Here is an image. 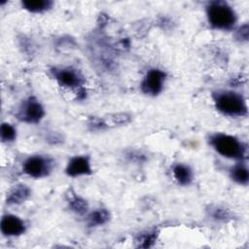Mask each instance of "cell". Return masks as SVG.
<instances>
[{
    "label": "cell",
    "mask_w": 249,
    "mask_h": 249,
    "mask_svg": "<svg viewBox=\"0 0 249 249\" xmlns=\"http://www.w3.org/2000/svg\"><path fill=\"white\" fill-rule=\"evenodd\" d=\"M215 108L223 115L237 118L247 115V103L244 96L230 89H218L212 94Z\"/></svg>",
    "instance_id": "obj_1"
},
{
    "label": "cell",
    "mask_w": 249,
    "mask_h": 249,
    "mask_svg": "<svg viewBox=\"0 0 249 249\" xmlns=\"http://www.w3.org/2000/svg\"><path fill=\"white\" fill-rule=\"evenodd\" d=\"M209 145L224 158L235 160H243L246 157V145L233 135L216 132L209 136Z\"/></svg>",
    "instance_id": "obj_2"
},
{
    "label": "cell",
    "mask_w": 249,
    "mask_h": 249,
    "mask_svg": "<svg viewBox=\"0 0 249 249\" xmlns=\"http://www.w3.org/2000/svg\"><path fill=\"white\" fill-rule=\"evenodd\" d=\"M206 18L210 26L217 30H231L237 21L233 8L225 1H211L206 6Z\"/></svg>",
    "instance_id": "obj_3"
},
{
    "label": "cell",
    "mask_w": 249,
    "mask_h": 249,
    "mask_svg": "<svg viewBox=\"0 0 249 249\" xmlns=\"http://www.w3.org/2000/svg\"><path fill=\"white\" fill-rule=\"evenodd\" d=\"M53 168V160L42 155H33L24 160L22 162V170L29 177L40 179L51 174Z\"/></svg>",
    "instance_id": "obj_4"
},
{
    "label": "cell",
    "mask_w": 249,
    "mask_h": 249,
    "mask_svg": "<svg viewBox=\"0 0 249 249\" xmlns=\"http://www.w3.org/2000/svg\"><path fill=\"white\" fill-rule=\"evenodd\" d=\"M16 116L23 123L38 124L45 116V109L36 97L29 96L21 102Z\"/></svg>",
    "instance_id": "obj_5"
},
{
    "label": "cell",
    "mask_w": 249,
    "mask_h": 249,
    "mask_svg": "<svg viewBox=\"0 0 249 249\" xmlns=\"http://www.w3.org/2000/svg\"><path fill=\"white\" fill-rule=\"evenodd\" d=\"M51 73L57 84L64 88L81 89L85 83L81 72L72 67H53Z\"/></svg>",
    "instance_id": "obj_6"
},
{
    "label": "cell",
    "mask_w": 249,
    "mask_h": 249,
    "mask_svg": "<svg viewBox=\"0 0 249 249\" xmlns=\"http://www.w3.org/2000/svg\"><path fill=\"white\" fill-rule=\"evenodd\" d=\"M165 80L166 74L164 71L158 68L150 69L141 81V91L147 95L156 96L162 91Z\"/></svg>",
    "instance_id": "obj_7"
},
{
    "label": "cell",
    "mask_w": 249,
    "mask_h": 249,
    "mask_svg": "<svg viewBox=\"0 0 249 249\" xmlns=\"http://www.w3.org/2000/svg\"><path fill=\"white\" fill-rule=\"evenodd\" d=\"M65 173L69 177L88 176L92 173V167L89 158L87 156L72 157L65 167Z\"/></svg>",
    "instance_id": "obj_8"
},
{
    "label": "cell",
    "mask_w": 249,
    "mask_h": 249,
    "mask_svg": "<svg viewBox=\"0 0 249 249\" xmlns=\"http://www.w3.org/2000/svg\"><path fill=\"white\" fill-rule=\"evenodd\" d=\"M0 229L1 232L6 236H18L25 232L26 225L18 216L6 214L1 219Z\"/></svg>",
    "instance_id": "obj_9"
},
{
    "label": "cell",
    "mask_w": 249,
    "mask_h": 249,
    "mask_svg": "<svg viewBox=\"0 0 249 249\" xmlns=\"http://www.w3.org/2000/svg\"><path fill=\"white\" fill-rule=\"evenodd\" d=\"M30 195L31 191L26 185L18 184L8 192L6 202L9 205H18L26 201Z\"/></svg>",
    "instance_id": "obj_10"
},
{
    "label": "cell",
    "mask_w": 249,
    "mask_h": 249,
    "mask_svg": "<svg viewBox=\"0 0 249 249\" xmlns=\"http://www.w3.org/2000/svg\"><path fill=\"white\" fill-rule=\"evenodd\" d=\"M172 174L175 181L181 186H189L194 179L193 170L184 163H176L172 167Z\"/></svg>",
    "instance_id": "obj_11"
},
{
    "label": "cell",
    "mask_w": 249,
    "mask_h": 249,
    "mask_svg": "<svg viewBox=\"0 0 249 249\" xmlns=\"http://www.w3.org/2000/svg\"><path fill=\"white\" fill-rule=\"evenodd\" d=\"M230 177L235 183L246 186L249 181V171L246 164L241 160L240 162H237L231 166L230 169Z\"/></svg>",
    "instance_id": "obj_12"
},
{
    "label": "cell",
    "mask_w": 249,
    "mask_h": 249,
    "mask_svg": "<svg viewBox=\"0 0 249 249\" xmlns=\"http://www.w3.org/2000/svg\"><path fill=\"white\" fill-rule=\"evenodd\" d=\"M67 202H68L69 208L76 214L84 215L88 213V210H89L88 202L83 197L75 194L73 191H70L69 194L67 195Z\"/></svg>",
    "instance_id": "obj_13"
},
{
    "label": "cell",
    "mask_w": 249,
    "mask_h": 249,
    "mask_svg": "<svg viewBox=\"0 0 249 249\" xmlns=\"http://www.w3.org/2000/svg\"><path fill=\"white\" fill-rule=\"evenodd\" d=\"M53 2L50 0H23L21 7L33 14H40L49 11L53 7Z\"/></svg>",
    "instance_id": "obj_14"
},
{
    "label": "cell",
    "mask_w": 249,
    "mask_h": 249,
    "mask_svg": "<svg viewBox=\"0 0 249 249\" xmlns=\"http://www.w3.org/2000/svg\"><path fill=\"white\" fill-rule=\"evenodd\" d=\"M110 220V213L105 208H98L87 216V223L89 227H98L106 224Z\"/></svg>",
    "instance_id": "obj_15"
},
{
    "label": "cell",
    "mask_w": 249,
    "mask_h": 249,
    "mask_svg": "<svg viewBox=\"0 0 249 249\" xmlns=\"http://www.w3.org/2000/svg\"><path fill=\"white\" fill-rule=\"evenodd\" d=\"M0 138L4 143H11L17 138V129L9 123H2L0 126Z\"/></svg>",
    "instance_id": "obj_16"
},
{
    "label": "cell",
    "mask_w": 249,
    "mask_h": 249,
    "mask_svg": "<svg viewBox=\"0 0 249 249\" xmlns=\"http://www.w3.org/2000/svg\"><path fill=\"white\" fill-rule=\"evenodd\" d=\"M157 239V232L154 231H148L144 234H141L139 237V246L143 248H148L154 244V242Z\"/></svg>",
    "instance_id": "obj_17"
},
{
    "label": "cell",
    "mask_w": 249,
    "mask_h": 249,
    "mask_svg": "<svg viewBox=\"0 0 249 249\" xmlns=\"http://www.w3.org/2000/svg\"><path fill=\"white\" fill-rule=\"evenodd\" d=\"M210 215H211L212 219H214L216 221H224V222H226L227 220H229L231 218L230 212L227 209L221 208V207L211 208Z\"/></svg>",
    "instance_id": "obj_18"
},
{
    "label": "cell",
    "mask_w": 249,
    "mask_h": 249,
    "mask_svg": "<svg viewBox=\"0 0 249 249\" xmlns=\"http://www.w3.org/2000/svg\"><path fill=\"white\" fill-rule=\"evenodd\" d=\"M249 28H248V24L247 23H244L243 25L239 26L237 29H236V32H235V37L238 41H240L241 43L242 42H247L248 41V34H249Z\"/></svg>",
    "instance_id": "obj_19"
}]
</instances>
